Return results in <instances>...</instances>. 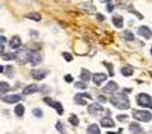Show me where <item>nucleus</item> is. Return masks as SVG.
<instances>
[{
  "label": "nucleus",
  "instance_id": "f03ea898",
  "mask_svg": "<svg viewBox=\"0 0 152 134\" xmlns=\"http://www.w3.org/2000/svg\"><path fill=\"white\" fill-rule=\"evenodd\" d=\"M132 116L137 122H149L152 119V114L149 111H146V110H134Z\"/></svg>",
  "mask_w": 152,
  "mask_h": 134
},
{
  "label": "nucleus",
  "instance_id": "c9c22d12",
  "mask_svg": "<svg viewBox=\"0 0 152 134\" xmlns=\"http://www.w3.org/2000/svg\"><path fill=\"white\" fill-rule=\"evenodd\" d=\"M64 79H66V82H72V81H73L72 75H66V76H64Z\"/></svg>",
  "mask_w": 152,
  "mask_h": 134
},
{
  "label": "nucleus",
  "instance_id": "ea45409f",
  "mask_svg": "<svg viewBox=\"0 0 152 134\" xmlns=\"http://www.w3.org/2000/svg\"><path fill=\"white\" fill-rule=\"evenodd\" d=\"M107 99H105V96H99V102H105Z\"/></svg>",
  "mask_w": 152,
  "mask_h": 134
},
{
  "label": "nucleus",
  "instance_id": "e433bc0d",
  "mask_svg": "<svg viewBox=\"0 0 152 134\" xmlns=\"http://www.w3.org/2000/svg\"><path fill=\"white\" fill-rule=\"evenodd\" d=\"M107 9H108L110 12H113V9H114V5H113V3H108V5H107Z\"/></svg>",
  "mask_w": 152,
  "mask_h": 134
},
{
  "label": "nucleus",
  "instance_id": "4c0bfd02",
  "mask_svg": "<svg viewBox=\"0 0 152 134\" xmlns=\"http://www.w3.org/2000/svg\"><path fill=\"white\" fill-rule=\"evenodd\" d=\"M5 43H6V38L3 35H0V44H5Z\"/></svg>",
  "mask_w": 152,
  "mask_h": 134
},
{
  "label": "nucleus",
  "instance_id": "f257e3e1",
  "mask_svg": "<svg viewBox=\"0 0 152 134\" xmlns=\"http://www.w3.org/2000/svg\"><path fill=\"white\" fill-rule=\"evenodd\" d=\"M110 101L111 104L119 108V110H128L129 108V101H128V97L125 96V93H113V96L110 97Z\"/></svg>",
  "mask_w": 152,
  "mask_h": 134
},
{
  "label": "nucleus",
  "instance_id": "72a5a7b5",
  "mask_svg": "<svg viewBox=\"0 0 152 134\" xmlns=\"http://www.w3.org/2000/svg\"><path fill=\"white\" fill-rule=\"evenodd\" d=\"M62 56H64L66 61H72V55H70L69 52H64V53H62Z\"/></svg>",
  "mask_w": 152,
  "mask_h": 134
},
{
  "label": "nucleus",
  "instance_id": "f8f14e48",
  "mask_svg": "<svg viewBox=\"0 0 152 134\" xmlns=\"http://www.w3.org/2000/svg\"><path fill=\"white\" fill-rule=\"evenodd\" d=\"M9 46H11V49H18V47H21V38H20L18 35H14V37L9 40Z\"/></svg>",
  "mask_w": 152,
  "mask_h": 134
},
{
  "label": "nucleus",
  "instance_id": "7c9ffc66",
  "mask_svg": "<svg viewBox=\"0 0 152 134\" xmlns=\"http://www.w3.org/2000/svg\"><path fill=\"white\" fill-rule=\"evenodd\" d=\"M107 67H108V72H110V75L113 76L114 75V69H113V64H110V63H107V61H105V63H104Z\"/></svg>",
  "mask_w": 152,
  "mask_h": 134
},
{
  "label": "nucleus",
  "instance_id": "20e7f679",
  "mask_svg": "<svg viewBox=\"0 0 152 134\" xmlns=\"http://www.w3.org/2000/svg\"><path fill=\"white\" fill-rule=\"evenodd\" d=\"M137 104L140 105V107L148 108V107H151V104H152V97H151L148 93H140V94L137 96Z\"/></svg>",
  "mask_w": 152,
  "mask_h": 134
},
{
  "label": "nucleus",
  "instance_id": "6ab92c4d",
  "mask_svg": "<svg viewBox=\"0 0 152 134\" xmlns=\"http://www.w3.org/2000/svg\"><path fill=\"white\" fill-rule=\"evenodd\" d=\"M87 134H100V128H99L96 124L88 125V128H87Z\"/></svg>",
  "mask_w": 152,
  "mask_h": 134
},
{
  "label": "nucleus",
  "instance_id": "a19ab883",
  "mask_svg": "<svg viewBox=\"0 0 152 134\" xmlns=\"http://www.w3.org/2000/svg\"><path fill=\"white\" fill-rule=\"evenodd\" d=\"M3 51H5V49H3V44H0V55H3V53H5Z\"/></svg>",
  "mask_w": 152,
  "mask_h": 134
},
{
  "label": "nucleus",
  "instance_id": "1a4fd4ad",
  "mask_svg": "<svg viewBox=\"0 0 152 134\" xmlns=\"http://www.w3.org/2000/svg\"><path fill=\"white\" fill-rule=\"evenodd\" d=\"M41 61H43V56H41L40 52H31V58H29V63L31 64L37 66V64H40Z\"/></svg>",
  "mask_w": 152,
  "mask_h": 134
},
{
  "label": "nucleus",
  "instance_id": "58836bf2",
  "mask_svg": "<svg viewBox=\"0 0 152 134\" xmlns=\"http://www.w3.org/2000/svg\"><path fill=\"white\" fill-rule=\"evenodd\" d=\"M97 20H99V21H104V20H105V17H104L102 14H97Z\"/></svg>",
  "mask_w": 152,
  "mask_h": 134
},
{
  "label": "nucleus",
  "instance_id": "423d86ee",
  "mask_svg": "<svg viewBox=\"0 0 152 134\" xmlns=\"http://www.w3.org/2000/svg\"><path fill=\"white\" fill-rule=\"evenodd\" d=\"M85 99L90 101V99H91V96L88 94V93H78V94L75 96V102L78 104V105H85V104H87Z\"/></svg>",
  "mask_w": 152,
  "mask_h": 134
},
{
  "label": "nucleus",
  "instance_id": "4be33fe9",
  "mask_svg": "<svg viewBox=\"0 0 152 134\" xmlns=\"http://www.w3.org/2000/svg\"><path fill=\"white\" fill-rule=\"evenodd\" d=\"M90 78H93V76H91V73L88 72L87 69H82V70H81V79H82L84 82H87Z\"/></svg>",
  "mask_w": 152,
  "mask_h": 134
},
{
  "label": "nucleus",
  "instance_id": "c85d7f7f",
  "mask_svg": "<svg viewBox=\"0 0 152 134\" xmlns=\"http://www.w3.org/2000/svg\"><path fill=\"white\" fill-rule=\"evenodd\" d=\"M32 113H34L35 117H41V116H43V111H41L40 108H34V111H32Z\"/></svg>",
  "mask_w": 152,
  "mask_h": 134
},
{
  "label": "nucleus",
  "instance_id": "2f4dec72",
  "mask_svg": "<svg viewBox=\"0 0 152 134\" xmlns=\"http://www.w3.org/2000/svg\"><path fill=\"white\" fill-rule=\"evenodd\" d=\"M56 128H58V131H59L61 134H66V131H64V128H62V124H61V122H58V124H56Z\"/></svg>",
  "mask_w": 152,
  "mask_h": 134
},
{
  "label": "nucleus",
  "instance_id": "b1692460",
  "mask_svg": "<svg viewBox=\"0 0 152 134\" xmlns=\"http://www.w3.org/2000/svg\"><path fill=\"white\" fill-rule=\"evenodd\" d=\"M9 84L8 82H0V93H2V94H5V93H8L9 92Z\"/></svg>",
  "mask_w": 152,
  "mask_h": 134
},
{
  "label": "nucleus",
  "instance_id": "0eeeda50",
  "mask_svg": "<svg viewBox=\"0 0 152 134\" xmlns=\"http://www.w3.org/2000/svg\"><path fill=\"white\" fill-rule=\"evenodd\" d=\"M44 102H46L47 105H50V107H53L56 111H58V114H62V111H64L62 105H61L59 102H56V101H52V99H49V97H44Z\"/></svg>",
  "mask_w": 152,
  "mask_h": 134
},
{
  "label": "nucleus",
  "instance_id": "c03bdc74",
  "mask_svg": "<svg viewBox=\"0 0 152 134\" xmlns=\"http://www.w3.org/2000/svg\"><path fill=\"white\" fill-rule=\"evenodd\" d=\"M151 55H152V46H151Z\"/></svg>",
  "mask_w": 152,
  "mask_h": 134
},
{
  "label": "nucleus",
  "instance_id": "49530a36",
  "mask_svg": "<svg viewBox=\"0 0 152 134\" xmlns=\"http://www.w3.org/2000/svg\"><path fill=\"white\" fill-rule=\"evenodd\" d=\"M149 108H152V104H151V107H149Z\"/></svg>",
  "mask_w": 152,
  "mask_h": 134
},
{
  "label": "nucleus",
  "instance_id": "39448f33",
  "mask_svg": "<svg viewBox=\"0 0 152 134\" xmlns=\"http://www.w3.org/2000/svg\"><path fill=\"white\" fill-rule=\"evenodd\" d=\"M102 111H104V108L100 104H90L88 105V114L90 116H99Z\"/></svg>",
  "mask_w": 152,
  "mask_h": 134
},
{
  "label": "nucleus",
  "instance_id": "2eb2a0df",
  "mask_svg": "<svg viewBox=\"0 0 152 134\" xmlns=\"http://www.w3.org/2000/svg\"><path fill=\"white\" fill-rule=\"evenodd\" d=\"M105 79H107L105 73H94V75H93V82L96 85H100L102 82H105Z\"/></svg>",
  "mask_w": 152,
  "mask_h": 134
},
{
  "label": "nucleus",
  "instance_id": "473e14b6",
  "mask_svg": "<svg viewBox=\"0 0 152 134\" xmlns=\"http://www.w3.org/2000/svg\"><path fill=\"white\" fill-rule=\"evenodd\" d=\"M40 92H41V93H49V92H50V87H47V85H43V87H40Z\"/></svg>",
  "mask_w": 152,
  "mask_h": 134
},
{
  "label": "nucleus",
  "instance_id": "79ce46f5",
  "mask_svg": "<svg viewBox=\"0 0 152 134\" xmlns=\"http://www.w3.org/2000/svg\"><path fill=\"white\" fill-rule=\"evenodd\" d=\"M3 72H6V67L5 66H0V73H3Z\"/></svg>",
  "mask_w": 152,
  "mask_h": 134
},
{
  "label": "nucleus",
  "instance_id": "c756f323",
  "mask_svg": "<svg viewBox=\"0 0 152 134\" xmlns=\"http://www.w3.org/2000/svg\"><path fill=\"white\" fill-rule=\"evenodd\" d=\"M81 8H82V9H87V11H94V8H93L90 3H88V5H87V3H82Z\"/></svg>",
  "mask_w": 152,
  "mask_h": 134
},
{
  "label": "nucleus",
  "instance_id": "4468645a",
  "mask_svg": "<svg viewBox=\"0 0 152 134\" xmlns=\"http://www.w3.org/2000/svg\"><path fill=\"white\" fill-rule=\"evenodd\" d=\"M119 89V85H117V82H114V81H110L107 85H105V87H104V92L105 93H114V92H116Z\"/></svg>",
  "mask_w": 152,
  "mask_h": 134
},
{
  "label": "nucleus",
  "instance_id": "f704fd0d",
  "mask_svg": "<svg viewBox=\"0 0 152 134\" xmlns=\"http://www.w3.org/2000/svg\"><path fill=\"white\" fill-rule=\"evenodd\" d=\"M126 117H128V116H126V114H119V116H117V120L123 122V120H126Z\"/></svg>",
  "mask_w": 152,
  "mask_h": 134
},
{
  "label": "nucleus",
  "instance_id": "393cba45",
  "mask_svg": "<svg viewBox=\"0 0 152 134\" xmlns=\"http://www.w3.org/2000/svg\"><path fill=\"white\" fill-rule=\"evenodd\" d=\"M123 38H125L126 41H134V34L129 32V31H125V32H123Z\"/></svg>",
  "mask_w": 152,
  "mask_h": 134
},
{
  "label": "nucleus",
  "instance_id": "7ed1b4c3",
  "mask_svg": "<svg viewBox=\"0 0 152 134\" xmlns=\"http://www.w3.org/2000/svg\"><path fill=\"white\" fill-rule=\"evenodd\" d=\"M29 58H31V52L28 51V49H23V51L17 52L15 53V59L18 64H26L29 63Z\"/></svg>",
  "mask_w": 152,
  "mask_h": 134
},
{
  "label": "nucleus",
  "instance_id": "37998d69",
  "mask_svg": "<svg viewBox=\"0 0 152 134\" xmlns=\"http://www.w3.org/2000/svg\"><path fill=\"white\" fill-rule=\"evenodd\" d=\"M31 35H32V37H37V35H38V32H35V31H31Z\"/></svg>",
  "mask_w": 152,
  "mask_h": 134
},
{
  "label": "nucleus",
  "instance_id": "a18cd8bd",
  "mask_svg": "<svg viewBox=\"0 0 152 134\" xmlns=\"http://www.w3.org/2000/svg\"><path fill=\"white\" fill-rule=\"evenodd\" d=\"M107 2H108V3H111V2H110V0H107Z\"/></svg>",
  "mask_w": 152,
  "mask_h": 134
},
{
  "label": "nucleus",
  "instance_id": "dca6fc26",
  "mask_svg": "<svg viewBox=\"0 0 152 134\" xmlns=\"http://www.w3.org/2000/svg\"><path fill=\"white\" fill-rule=\"evenodd\" d=\"M129 131H131L132 134H142V133H143V128L140 127V124H138V122H132V124L129 125Z\"/></svg>",
  "mask_w": 152,
  "mask_h": 134
},
{
  "label": "nucleus",
  "instance_id": "a211bd4d",
  "mask_svg": "<svg viewBox=\"0 0 152 134\" xmlns=\"http://www.w3.org/2000/svg\"><path fill=\"white\" fill-rule=\"evenodd\" d=\"M14 113H15V116L23 117V116H24V105H23V104H17L15 108H14Z\"/></svg>",
  "mask_w": 152,
  "mask_h": 134
},
{
  "label": "nucleus",
  "instance_id": "5701e85b",
  "mask_svg": "<svg viewBox=\"0 0 152 134\" xmlns=\"http://www.w3.org/2000/svg\"><path fill=\"white\" fill-rule=\"evenodd\" d=\"M26 18L34 20V21H40L41 20V14H38V12H29V14L26 15Z\"/></svg>",
  "mask_w": 152,
  "mask_h": 134
},
{
  "label": "nucleus",
  "instance_id": "9b49d317",
  "mask_svg": "<svg viewBox=\"0 0 152 134\" xmlns=\"http://www.w3.org/2000/svg\"><path fill=\"white\" fill-rule=\"evenodd\" d=\"M37 92H40V87H38L37 84H29L23 89V94H34Z\"/></svg>",
  "mask_w": 152,
  "mask_h": 134
},
{
  "label": "nucleus",
  "instance_id": "412c9836",
  "mask_svg": "<svg viewBox=\"0 0 152 134\" xmlns=\"http://www.w3.org/2000/svg\"><path fill=\"white\" fill-rule=\"evenodd\" d=\"M122 75L123 76H131L132 75V73H134V69L131 67V66H125V67H122Z\"/></svg>",
  "mask_w": 152,
  "mask_h": 134
},
{
  "label": "nucleus",
  "instance_id": "9d476101",
  "mask_svg": "<svg viewBox=\"0 0 152 134\" xmlns=\"http://www.w3.org/2000/svg\"><path fill=\"white\" fill-rule=\"evenodd\" d=\"M137 34L138 35H142V37H145V38H152V31L148 28V26H140V28H138L137 29Z\"/></svg>",
  "mask_w": 152,
  "mask_h": 134
},
{
  "label": "nucleus",
  "instance_id": "a878e982",
  "mask_svg": "<svg viewBox=\"0 0 152 134\" xmlns=\"http://www.w3.org/2000/svg\"><path fill=\"white\" fill-rule=\"evenodd\" d=\"M69 122H70V124H72L73 127H78V125H79V119H78V117H76L75 114L69 117Z\"/></svg>",
  "mask_w": 152,
  "mask_h": 134
},
{
  "label": "nucleus",
  "instance_id": "ddd939ff",
  "mask_svg": "<svg viewBox=\"0 0 152 134\" xmlns=\"http://www.w3.org/2000/svg\"><path fill=\"white\" fill-rule=\"evenodd\" d=\"M31 75H32L34 79H44L46 75H47V72H46V70H37V69H34V70L31 72Z\"/></svg>",
  "mask_w": 152,
  "mask_h": 134
},
{
  "label": "nucleus",
  "instance_id": "cd10ccee",
  "mask_svg": "<svg viewBox=\"0 0 152 134\" xmlns=\"http://www.w3.org/2000/svg\"><path fill=\"white\" fill-rule=\"evenodd\" d=\"M75 85H76V89H81V90H84V89H87V84H85L84 81H78V82H76Z\"/></svg>",
  "mask_w": 152,
  "mask_h": 134
},
{
  "label": "nucleus",
  "instance_id": "bb28decb",
  "mask_svg": "<svg viewBox=\"0 0 152 134\" xmlns=\"http://www.w3.org/2000/svg\"><path fill=\"white\" fill-rule=\"evenodd\" d=\"M2 56H3V59H6V61H11V59H15V53H3Z\"/></svg>",
  "mask_w": 152,
  "mask_h": 134
},
{
  "label": "nucleus",
  "instance_id": "6e6552de",
  "mask_svg": "<svg viewBox=\"0 0 152 134\" xmlns=\"http://www.w3.org/2000/svg\"><path fill=\"white\" fill-rule=\"evenodd\" d=\"M2 99H3V102H6V104H17V102H20L21 96H20V94H6V96L2 97Z\"/></svg>",
  "mask_w": 152,
  "mask_h": 134
},
{
  "label": "nucleus",
  "instance_id": "aec40b11",
  "mask_svg": "<svg viewBox=\"0 0 152 134\" xmlns=\"http://www.w3.org/2000/svg\"><path fill=\"white\" fill-rule=\"evenodd\" d=\"M113 24L116 28H122L123 26V18L120 15H113Z\"/></svg>",
  "mask_w": 152,
  "mask_h": 134
},
{
  "label": "nucleus",
  "instance_id": "f3484780",
  "mask_svg": "<svg viewBox=\"0 0 152 134\" xmlns=\"http://www.w3.org/2000/svg\"><path fill=\"white\" fill-rule=\"evenodd\" d=\"M100 125L105 127V128H114V120L113 117H104V119H100Z\"/></svg>",
  "mask_w": 152,
  "mask_h": 134
}]
</instances>
